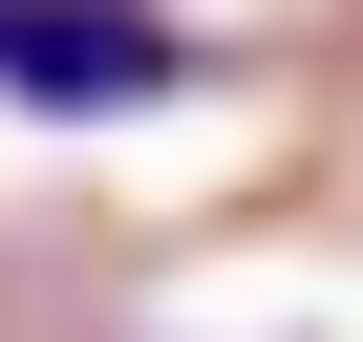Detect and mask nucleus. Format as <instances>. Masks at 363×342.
Returning a JSON list of instances; mask_svg holds the SVG:
<instances>
[{
    "mask_svg": "<svg viewBox=\"0 0 363 342\" xmlns=\"http://www.w3.org/2000/svg\"><path fill=\"white\" fill-rule=\"evenodd\" d=\"M193 86V22L171 0H0V107H43V128H128Z\"/></svg>",
    "mask_w": 363,
    "mask_h": 342,
    "instance_id": "nucleus-1",
    "label": "nucleus"
}]
</instances>
